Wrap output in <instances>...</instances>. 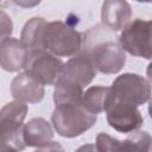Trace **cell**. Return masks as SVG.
I'll list each match as a JSON object with an SVG mask.
<instances>
[{"label":"cell","mask_w":152,"mask_h":152,"mask_svg":"<svg viewBox=\"0 0 152 152\" xmlns=\"http://www.w3.org/2000/svg\"><path fill=\"white\" fill-rule=\"evenodd\" d=\"M81 50L89 57L96 71L106 75L118 74L126 63V55L118 37L102 25H96L83 33Z\"/></svg>","instance_id":"cell-1"},{"label":"cell","mask_w":152,"mask_h":152,"mask_svg":"<svg viewBox=\"0 0 152 152\" xmlns=\"http://www.w3.org/2000/svg\"><path fill=\"white\" fill-rule=\"evenodd\" d=\"M97 120V115L87 112L82 103H65L56 106L51 115V122L55 131L64 138H75L89 128Z\"/></svg>","instance_id":"cell-2"},{"label":"cell","mask_w":152,"mask_h":152,"mask_svg":"<svg viewBox=\"0 0 152 152\" xmlns=\"http://www.w3.org/2000/svg\"><path fill=\"white\" fill-rule=\"evenodd\" d=\"M44 50L56 57H70L82 49V34L61 20L46 23L43 31Z\"/></svg>","instance_id":"cell-3"},{"label":"cell","mask_w":152,"mask_h":152,"mask_svg":"<svg viewBox=\"0 0 152 152\" xmlns=\"http://www.w3.org/2000/svg\"><path fill=\"white\" fill-rule=\"evenodd\" d=\"M27 114V104L12 101L0 109V142L13 147L17 152L25 150L23 138L24 120Z\"/></svg>","instance_id":"cell-4"},{"label":"cell","mask_w":152,"mask_h":152,"mask_svg":"<svg viewBox=\"0 0 152 152\" xmlns=\"http://www.w3.org/2000/svg\"><path fill=\"white\" fill-rule=\"evenodd\" d=\"M62 68V59L48 52L46 50L28 51L24 66L25 72H27L43 86H56L61 78Z\"/></svg>","instance_id":"cell-5"},{"label":"cell","mask_w":152,"mask_h":152,"mask_svg":"<svg viewBox=\"0 0 152 152\" xmlns=\"http://www.w3.org/2000/svg\"><path fill=\"white\" fill-rule=\"evenodd\" d=\"M115 101L140 106L150 100L151 86L150 82L141 75L125 72L118 76L110 87Z\"/></svg>","instance_id":"cell-6"},{"label":"cell","mask_w":152,"mask_h":152,"mask_svg":"<svg viewBox=\"0 0 152 152\" xmlns=\"http://www.w3.org/2000/svg\"><path fill=\"white\" fill-rule=\"evenodd\" d=\"M118 39L124 51L135 57L151 58V20L138 18L129 21Z\"/></svg>","instance_id":"cell-7"},{"label":"cell","mask_w":152,"mask_h":152,"mask_svg":"<svg viewBox=\"0 0 152 152\" xmlns=\"http://www.w3.org/2000/svg\"><path fill=\"white\" fill-rule=\"evenodd\" d=\"M151 135L145 131H135L125 140H118L107 133L96 137V152H150Z\"/></svg>","instance_id":"cell-8"},{"label":"cell","mask_w":152,"mask_h":152,"mask_svg":"<svg viewBox=\"0 0 152 152\" xmlns=\"http://www.w3.org/2000/svg\"><path fill=\"white\" fill-rule=\"evenodd\" d=\"M106 112L108 125L120 133H133L139 131L144 124L140 110L131 103L115 101Z\"/></svg>","instance_id":"cell-9"},{"label":"cell","mask_w":152,"mask_h":152,"mask_svg":"<svg viewBox=\"0 0 152 152\" xmlns=\"http://www.w3.org/2000/svg\"><path fill=\"white\" fill-rule=\"evenodd\" d=\"M96 69L93 65L89 57L82 50L63 63L62 74L59 80H65L82 88L88 86L96 76Z\"/></svg>","instance_id":"cell-10"},{"label":"cell","mask_w":152,"mask_h":152,"mask_svg":"<svg viewBox=\"0 0 152 152\" xmlns=\"http://www.w3.org/2000/svg\"><path fill=\"white\" fill-rule=\"evenodd\" d=\"M11 94L15 101L23 103H39L44 97L45 90L42 83L24 71L12 80Z\"/></svg>","instance_id":"cell-11"},{"label":"cell","mask_w":152,"mask_h":152,"mask_svg":"<svg viewBox=\"0 0 152 152\" xmlns=\"http://www.w3.org/2000/svg\"><path fill=\"white\" fill-rule=\"evenodd\" d=\"M131 15H132V10L127 1L108 0L102 4V10H101L102 26H104L112 32L124 30L128 25L131 20Z\"/></svg>","instance_id":"cell-12"},{"label":"cell","mask_w":152,"mask_h":152,"mask_svg":"<svg viewBox=\"0 0 152 152\" xmlns=\"http://www.w3.org/2000/svg\"><path fill=\"white\" fill-rule=\"evenodd\" d=\"M28 50L17 38L8 37L0 42V66L10 72L24 69Z\"/></svg>","instance_id":"cell-13"},{"label":"cell","mask_w":152,"mask_h":152,"mask_svg":"<svg viewBox=\"0 0 152 152\" xmlns=\"http://www.w3.org/2000/svg\"><path fill=\"white\" fill-rule=\"evenodd\" d=\"M24 142L28 147H42L53 139V129L44 118H32L23 127Z\"/></svg>","instance_id":"cell-14"},{"label":"cell","mask_w":152,"mask_h":152,"mask_svg":"<svg viewBox=\"0 0 152 152\" xmlns=\"http://www.w3.org/2000/svg\"><path fill=\"white\" fill-rule=\"evenodd\" d=\"M114 102L115 97L110 87L93 86L83 91L81 103L87 112L97 115L99 113L107 110Z\"/></svg>","instance_id":"cell-15"},{"label":"cell","mask_w":152,"mask_h":152,"mask_svg":"<svg viewBox=\"0 0 152 152\" xmlns=\"http://www.w3.org/2000/svg\"><path fill=\"white\" fill-rule=\"evenodd\" d=\"M46 25L44 18L34 17L31 18L23 27L20 34V42L25 45L28 51L32 50H44L43 46V31Z\"/></svg>","instance_id":"cell-16"},{"label":"cell","mask_w":152,"mask_h":152,"mask_svg":"<svg viewBox=\"0 0 152 152\" xmlns=\"http://www.w3.org/2000/svg\"><path fill=\"white\" fill-rule=\"evenodd\" d=\"M83 88L72 82L59 80L53 90V102L56 106L65 103H81Z\"/></svg>","instance_id":"cell-17"},{"label":"cell","mask_w":152,"mask_h":152,"mask_svg":"<svg viewBox=\"0 0 152 152\" xmlns=\"http://www.w3.org/2000/svg\"><path fill=\"white\" fill-rule=\"evenodd\" d=\"M13 32V21L11 17L2 10H0V42L11 37Z\"/></svg>","instance_id":"cell-18"},{"label":"cell","mask_w":152,"mask_h":152,"mask_svg":"<svg viewBox=\"0 0 152 152\" xmlns=\"http://www.w3.org/2000/svg\"><path fill=\"white\" fill-rule=\"evenodd\" d=\"M34 152H64V150H63V147L61 146L59 142H57V141H51V142H49V144L45 145V146L38 147Z\"/></svg>","instance_id":"cell-19"},{"label":"cell","mask_w":152,"mask_h":152,"mask_svg":"<svg viewBox=\"0 0 152 152\" xmlns=\"http://www.w3.org/2000/svg\"><path fill=\"white\" fill-rule=\"evenodd\" d=\"M75 152H96V148L94 144H86L80 146Z\"/></svg>","instance_id":"cell-20"},{"label":"cell","mask_w":152,"mask_h":152,"mask_svg":"<svg viewBox=\"0 0 152 152\" xmlns=\"http://www.w3.org/2000/svg\"><path fill=\"white\" fill-rule=\"evenodd\" d=\"M0 152H17V151L13 147H11V146L0 142Z\"/></svg>","instance_id":"cell-21"}]
</instances>
